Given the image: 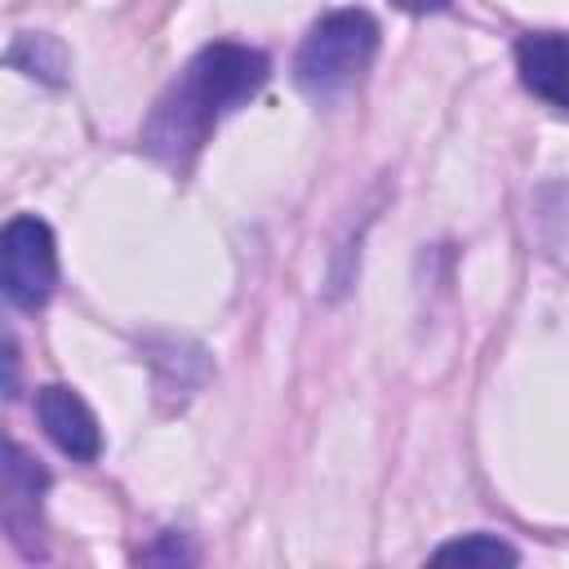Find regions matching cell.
I'll return each mask as SVG.
<instances>
[{"instance_id": "ba28073f", "label": "cell", "mask_w": 569, "mask_h": 569, "mask_svg": "<svg viewBox=\"0 0 569 569\" xmlns=\"http://www.w3.org/2000/svg\"><path fill=\"white\" fill-rule=\"evenodd\" d=\"M431 565H520V551L498 533H462L431 551Z\"/></svg>"}, {"instance_id": "5b68a950", "label": "cell", "mask_w": 569, "mask_h": 569, "mask_svg": "<svg viewBox=\"0 0 569 569\" xmlns=\"http://www.w3.org/2000/svg\"><path fill=\"white\" fill-rule=\"evenodd\" d=\"M516 71H520V84L569 111V36L565 31H529L516 40Z\"/></svg>"}, {"instance_id": "52a82bcc", "label": "cell", "mask_w": 569, "mask_h": 569, "mask_svg": "<svg viewBox=\"0 0 569 569\" xmlns=\"http://www.w3.org/2000/svg\"><path fill=\"white\" fill-rule=\"evenodd\" d=\"M9 67L44 80V84H62L67 71H71V58L67 49L58 44V36H44V31H27L9 44Z\"/></svg>"}, {"instance_id": "7a4b0ae2", "label": "cell", "mask_w": 569, "mask_h": 569, "mask_svg": "<svg viewBox=\"0 0 569 569\" xmlns=\"http://www.w3.org/2000/svg\"><path fill=\"white\" fill-rule=\"evenodd\" d=\"M373 53H378V22L365 9H333L320 22H311V31L302 36L293 53V84L316 102L342 98L347 89L360 84Z\"/></svg>"}, {"instance_id": "30bf717a", "label": "cell", "mask_w": 569, "mask_h": 569, "mask_svg": "<svg viewBox=\"0 0 569 569\" xmlns=\"http://www.w3.org/2000/svg\"><path fill=\"white\" fill-rule=\"evenodd\" d=\"M396 9H405V13H440V9H449V0H391Z\"/></svg>"}, {"instance_id": "3957f363", "label": "cell", "mask_w": 569, "mask_h": 569, "mask_svg": "<svg viewBox=\"0 0 569 569\" xmlns=\"http://www.w3.org/2000/svg\"><path fill=\"white\" fill-rule=\"evenodd\" d=\"M0 284L18 311H36L49 302L58 284V249L53 231L36 213H13L0 231Z\"/></svg>"}, {"instance_id": "8992f818", "label": "cell", "mask_w": 569, "mask_h": 569, "mask_svg": "<svg viewBox=\"0 0 569 569\" xmlns=\"http://www.w3.org/2000/svg\"><path fill=\"white\" fill-rule=\"evenodd\" d=\"M44 489H49V471L18 445V440H9L4 445V480H0V493H4V525H9V533L22 542L27 533V520H36L40 516V498H44Z\"/></svg>"}, {"instance_id": "9c48e42d", "label": "cell", "mask_w": 569, "mask_h": 569, "mask_svg": "<svg viewBox=\"0 0 569 569\" xmlns=\"http://www.w3.org/2000/svg\"><path fill=\"white\" fill-rule=\"evenodd\" d=\"M142 560H169V565L178 560V565H191V560H196V551H191V547H182V538L173 542V533H169V538H164V547L142 551Z\"/></svg>"}, {"instance_id": "277c9868", "label": "cell", "mask_w": 569, "mask_h": 569, "mask_svg": "<svg viewBox=\"0 0 569 569\" xmlns=\"http://www.w3.org/2000/svg\"><path fill=\"white\" fill-rule=\"evenodd\" d=\"M36 418L44 427V436L76 462H93L102 453V431H98V418L93 409L62 382H49L36 391Z\"/></svg>"}, {"instance_id": "6da1fadb", "label": "cell", "mask_w": 569, "mask_h": 569, "mask_svg": "<svg viewBox=\"0 0 569 569\" xmlns=\"http://www.w3.org/2000/svg\"><path fill=\"white\" fill-rule=\"evenodd\" d=\"M267 76H271V58L262 49L236 44V40L204 44L178 71V80L156 98L142 124V147L160 164L187 169L209 142V133L218 129V120L240 102H249L267 84Z\"/></svg>"}]
</instances>
